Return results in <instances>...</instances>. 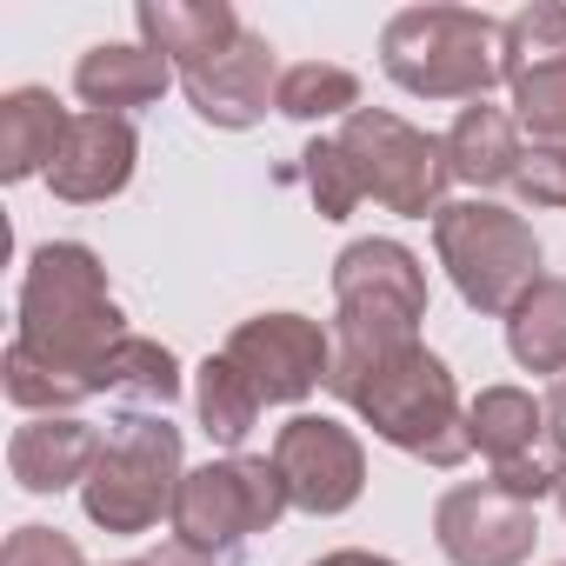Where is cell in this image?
<instances>
[{"label":"cell","mask_w":566,"mask_h":566,"mask_svg":"<svg viewBox=\"0 0 566 566\" xmlns=\"http://www.w3.org/2000/svg\"><path fill=\"white\" fill-rule=\"evenodd\" d=\"M127 340L107 266L81 240H48L21 273V334L8 347V400L28 413H74L101 400V367Z\"/></svg>","instance_id":"6da1fadb"},{"label":"cell","mask_w":566,"mask_h":566,"mask_svg":"<svg viewBox=\"0 0 566 566\" xmlns=\"http://www.w3.org/2000/svg\"><path fill=\"white\" fill-rule=\"evenodd\" d=\"M427 321V266L400 240H354L334 260V340L380 347L420 340Z\"/></svg>","instance_id":"52a82bcc"},{"label":"cell","mask_w":566,"mask_h":566,"mask_svg":"<svg viewBox=\"0 0 566 566\" xmlns=\"http://www.w3.org/2000/svg\"><path fill=\"white\" fill-rule=\"evenodd\" d=\"M334 140L347 147V160H354V174H360V193H374L387 213L427 220V213L447 207V200H440L447 180H453V167H447V140L407 127V120L387 114V107H360V114H347Z\"/></svg>","instance_id":"ba28073f"},{"label":"cell","mask_w":566,"mask_h":566,"mask_svg":"<svg viewBox=\"0 0 566 566\" xmlns=\"http://www.w3.org/2000/svg\"><path fill=\"white\" fill-rule=\"evenodd\" d=\"M134 160H140V140L120 114H74L54 167H48V187L74 207H94V200H114L127 180H134Z\"/></svg>","instance_id":"4fadbf2b"},{"label":"cell","mask_w":566,"mask_h":566,"mask_svg":"<svg viewBox=\"0 0 566 566\" xmlns=\"http://www.w3.org/2000/svg\"><path fill=\"white\" fill-rule=\"evenodd\" d=\"M301 180H307V193L321 200L327 220H347V213L367 200V193H360V174H354V160H347V147H340L334 134L301 154Z\"/></svg>","instance_id":"d4e9b609"},{"label":"cell","mask_w":566,"mask_h":566,"mask_svg":"<svg viewBox=\"0 0 566 566\" xmlns=\"http://www.w3.org/2000/svg\"><path fill=\"white\" fill-rule=\"evenodd\" d=\"M193 407H200L207 440H220V447H240V440L253 433V420H260V394H253V380H247L227 354H213V360L193 374Z\"/></svg>","instance_id":"7402d4cb"},{"label":"cell","mask_w":566,"mask_h":566,"mask_svg":"<svg viewBox=\"0 0 566 566\" xmlns=\"http://www.w3.org/2000/svg\"><path fill=\"white\" fill-rule=\"evenodd\" d=\"M187 467H180V427L160 413H120L101 440V460L81 486V506L107 533H147L160 513H174Z\"/></svg>","instance_id":"5b68a950"},{"label":"cell","mask_w":566,"mask_h":566,"mask_svg":"<svg viewBox=\"0 0 566 566\" xmlns=\"http://www.w3.org/2000/svg\"><path fill=\"white\" fill-rule=\"evenodd\" d=\"M280 480H287V500L301 513H347L367 486V453L354 440V427L340 420H321V413H294L287 427L273 433V453Z\"/></svg>","instance_id":"30bf717a"},{"label":"cell","mask_w":566,"mask_h":566,"mask_svg":"<svg viewBox=\"0 0 566 566\" xmlns=\"http://www.w3.org/2000/svg\"><path fill=\"white\" fill-rule=\"evenodd\" d=\"M506 347L526 374H566V280L539 273L526 301L506 314Z\"/></svg>","instance_id":"ffe728a7"},{"label":"cell","mask_w":566,"mask_h":566,"mask_svg":"<svg viewBox=\"0 0 566 566\" xmlns=\"http://www.w3.org/2000/svg\"><path fill=\"white\" fill-rule=\"evenodd\" d=\"M566 54V8L559 0H533L506 21V74L533 67V61H559Z\"/></svg>","instance_id":"484cf974"},{"label":"cell","mask_w":566,"mask_h":566,"mask_svg":"<svg viewBox=\"0 0 566 566\" xmlns=\"http://www.w3.org/2000/svg\"><path fill=\"white\" fill-rule=\"evenodd\" d=\"M74 114L48 94V87H14L0 101V180H34L54 167L61 140H67Z\"/></svg>","instance_id":"e0dca14e"},{"label":"cell","mask_w":566,"mask_h":566,"mask_svg":"<svg viewBox=\"0 0 566 566\" xmlns=\"http://www.w3.org/2000/svg\"><path fill=\"white\" fill-rule=\"evenodd\" d=\"M433 247L440 266L473 314H513L526 287L539 280V240L513 207L493 200H447L433 213Z\"/></svg>","instance_id":"277c9868"},{"label":"cell","mask_w":566,"mask_h":566,"mask_svg":"<svg viewBox=\"0 0 566 566\" xmlns=\"http://www.w3.org/2000/svg\"><path fill=\"white\" fill-rule=\"evenodd\" d=\"M260 394V407H301L314 387H327L334 367V327L307 314H253L220 347Z\"/></svg>","instance_id":"9c48e42d"},{"label":"cell","mask_w":566,"mask_h":566,"mask_svg":"<svg viewBox=\"0 0 566 566\" xmlns=\"http://www.w3.org/2000/svg\"><path fill=\"white\" fill-rule=\"evenodd\" d=\"M520 160H526V147H520V120H513L506 107L473 101V107H460V120L447 127V167H453V180H467V187H500V180L520 174Z\"/></svg>","instance_id":"ac0fdd59"},{"label":"cell","mask_w":566,"mask_h":566,"mask_svg":"<svg viewBox=\"0 0 566 566\" xmlns=\"http://www.w3.org/2000/svg\"><path fill=\"white\" fill-rule=\"evenodd\" d=\"M380 67L420 101H486L506 81V21L480 8H400L380 34Z\"/></svg>","instance_id":"3957f363"},{"label":"cell","mask_w":566,"mask_h":566,"mask_svg":"<svg viewBox=\"0 0 566 566\" xmlns=\"http://www.w3.org/2000/svg\"><path fill=\"white\" fill-rule=\"evenodd\" d=\"M553 480H559V467H546L539 453H526V460H506V467H493V486H500V493H513V500H526V506H539V500L553 493Z\"/></svg>","instance_id":"f1b7e54d"},{"label":"cell","mask_w":566,"mask_h":566,"mask_svg":"<svg viewBox=\"0 0 566 566\" xmlns=\"http://www.w3.org/2000/svg\"><path fill=\"white\" fill-rule=\"evenodd\" d=\"M273 107L287 120H334V114L347 120V114H360V81L347 67H334V61H301V67L280 74Z\"/></svg>","instance_id":"603a6c76"},{"label":"cell","mask_w":566,"mask_h":566,"mask_svg":"<svg viewBox=\"0 0 566 566\" xmlns=\"http://www.w3.org/2000/svg\"><path fill=\"white\" fill-rule=\"evenodd\" d=\"M467 433H473V453H486L493 467L526 460L533 440L546 433V400H533L526 387H480L467 407Z\"/></svg>","instance_id":"d6986e66"},{"label":"cell","mask_w":566,"mask_h":566,"mask_svg":"<svg viewBox=\"0 0 566 566\" xmlns=\"http://www.w3.org/2000/svg\"><path fill=\"white\" fill-rule=\"evenodd\" d=\"M559 566H566V559H559Z\"/></svg>","instance_id":"836d02e7"},{"label":"cell","mask_w":566,"mask_h":566,"mask_svg":"<svg viewBox=\"0 0 566 566\" xmlns=\"http://www.w3.org/2000/svg\"><path fill=\"white\" fill-rule=\"evenodd\" d=\"M513 187L533 200V207H566V140H546V147H526Z\"/></svg>","instance_id":"83f0119b"},{"label":"cell","mask_w":566,"mask_h":566,"mask_svg":"<svg viewBox=\"0 0 566 566\" xmlns=\"http://www.w3.org/2000/svg\"><path fill=\"white\" fill-rule=\"evenodd\" d=\"M553 500H559V520H566V467H559V480H553Z\"/></svg>","instance_id":"d6a6232c"},{"label":"cell","mask_w":566,"mask_h":566,"mask_svg":"<svg viewBox=\"0 0 566 566\" xmlns=\"http://www.w3.org/2000/svg\"><path fill=\"white\" fill-rule=\"evenodd\" d=\"M433 539L453 566H526V553L539 539V520H533L526 500L500 493L493 480H473V486L440 493Z\"/></svg>","instance_id":"8fae6325"},{"label":"cell","mask_w":566,"mask_h":566,"mask_svg":"<svg viewBox=\"0 0 566 566\" xmlns=\"http://www.w3.org/2000/svg\"><path fill=\"white\" fill-rule=\"evenodd\" d=\"M327 394L347 400L387 447L427 460V467H460L473 453L460 387L427 340H380V347H347L334 340Z\"/></svg>","instance_id":"7a4b0ae2"},{"label":"cell","mask_w":566,"mask_h":566,"mask_svg":"<svg viewBox=\"0 0 566 566\" xmlns=\"http://www.w3.org/2000/svg\"><path fill=\"white\" fill-rule=\"evenodd\" d=\"M167 87H174V61H160L154 48H127V41H101L74 67V94L87 101V114L127 120L134 107H154Z\"/></svg>","instance_id":"9a60e30c"},{"label":"cell","mask_w":566,"mask_h":566,"mask_svg":"<svg viewBox=\"0 0 566 566\" xmlns=\"http://www.w3.org/2000/svg\"><path fill=\"white\" fill-rule=\"evenodd\" d=\"M180 94H187V107H193L207 127L240 134V127H260V120H266V107H273V94H280V61H273L266 34L240 28L220 54L180 67Z\"/></svg>","instance_id":"7c38bea8"},{"label":"cell","mask_w":566,"mask_h":566,"mask_svg":"<svg viewBox=\"0 0 566 566\" xmlns=\"http://www.w3.org/2000/svg\"><path fill=\"white\" fill-rule=\"evenodd\" d=\"M120 566H127V559H120Z\"/></svg>","instance_id":"e575fe53"},{"label":"cell","mask_w":566,"mask_h":566,"mask_svg":"<svg viewBox=\"0 0 566 566\" xmlns=\"http://www.w3.org/2000/svg\"><path fill=\"white\" fill-rule=\"evenodd\" d=\"M101 394L134 400V407H167V400L180 394V360H174L160 340L127 334V340L107 354V367H101Z\"/></svg>","instance_id":"44dd1931"},{"label":"cell","mask_w":566,"mask_h":566,"mask_svg":"<svg viewBox=\"0 0 566 566\" xmlns=\"http://www.w3.org/2000/svg\"><path fill=\"white\" fill-rule=\"evenodd\" d=\"M101 427H87L81 413H34L28 427H14L8 440V473L28 493H61V486H87L94 460H101Z\"/></svg>","instance_id":"5bb4252c"},{"label":"cell","mask_w":566,"mask_h":566,"mask_svg":"<svg viewBox=\"0 0 566 566\" xmlns=\"http://www.w3.org/2000/svg\"><path fill=\"white\" fill-rule=\"evenodd\" d=\"M134 21H140V48H154L160 61H174V74L193 67V61H207V54H220L247 28L227 0H140Z\"/></svg>","instance_id":"2e32d148"},{"label":"cell","mask_w":566,"mask_h":566,"mask_svg":"<svg viewBox=\"0 0 566 566\" xmlns=\"http://www.w3.org/2000/svg\"><path fill=\"white\" fill-rule=\"evenodd\" d=\"M506 87H513V120L533 134V147L566 140V54L506 74Z\"/></svg>","instance_id":"cb8c5ba5"},{"label":"cell","mask_w":566,"mask_h":566,"mask_svg":"<svg viewBox=\"0 0 566 566\" xmlns=\"http://www.w3.org/2000/svg\"><path fill=\"white\" fill-rule=\"evenodd\" d=\"M0 566H87V559L61 526H14L0 546Z\"/></svg>","instance_id":"4316f807"},{"label":"cell","mask_w":566,"mask_h":566,"mask_svg":"<svg viewBox=\"0 0 566 566\" xmlns=\"http://www.w3.org/2000/svg\"><path fill=\"white\" fill-rule=\"evenodd\" d=\"M127 566H213V553H200V546H187V539H160L154 553H140V559H127Z\"/></svg>","instance_id":"f546056e"},{"label":"cell","mask_w":566,"mask_h":566,"mask_svg":"<svg viewBox=\"0 0 566 566\" xmlns=\"http://www.w3.org/2000/svg\"><path fill=\"white\" fill-rule=\"evenodd\" d=\"M287 480H280L273 460H253V453H227V460H207L180 480L174 493V539L200 546V553H240L253 533H266L280 513H287Z\"/></svg>","instance_id":"8992f818"},{"label":"cell","mask_w":566,"mask_h":566,"mask_svg":"<svg viewBox=\"0 0 566 566\" xmlns=\"http://www.w3.org/2000/svg\"><path fill=\"white\" fill-rule=\"evenodd\" d=\"M314 566H394V559H380V553H360V546H347V553H321Z\"/></svg>","instance_id":"1f68e13d"},{"label":"cell","mask_w":566,"mask_h":566,"mask_svg":"<svg viewBox=\"0 0 566 566\" xmlns=\"http://www.w3.org/2000/svg\"><path fill=\"white\" fill-rule=\"evenodd\" d=\"M546 440H553V453H559V467H566V374H559L553 394H546Z\"/></svg>","instance_id":"4dcf8cb0"}]
</instances>
